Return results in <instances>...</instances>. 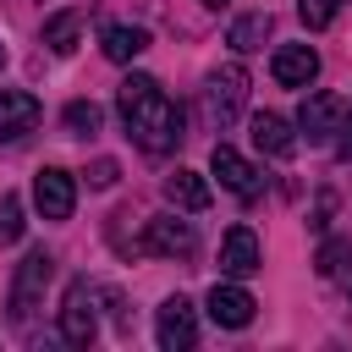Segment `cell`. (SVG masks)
<instances>
[{
  "mask_svg": "<svg viewBox=\"0 0 352 352\" xmlns=\"http://www.w3.org/2000/svg\"><path fill=\"white\" fill-rule=\"evenodd\" d=\"M116 104H121V121L132 132V143L143 154H170L182 143V104L143 72H132L121 88H116Z\"/></svg>",
  "mask_w": 352,
  "mask_h": 352,
  "instance_id": "cell-1",
  "label": "cell"
},
{
  "mask_svg": "<svg viewBox=\"0 0 352 352\" xmlns=\"http://www.w3.org/2000/svg\"><path fill=\"white\" fill-rule=\"evenodd\" d=\"M242 104H248V72L236 60L220 66V72H209V82H204V116H209V126H231L242 116Z\"/></svg>",
  "mask_w": 352,
  "mask_h": 352,
  "instance_id": "cell-2",
  "label": "cell"
},
{
  "mask_svg": "<svg viewBox=\"0 0 352 352\" xmlns=\"http://www.w3.org/2000/svg\"><path fill=\"white\" fill-rule=\"evenodd\" d=\"M50 275H55V258H50L44 248H33V253L16 264V275H11V324H28V314L44 302Z\"/></svg>",
  "mask_w": 352,
  "mask_h": 352,
  "instance_id": "cell-3",
  "label": "cell"
},
{
  "mask_svg": "<svg viewBox=\"0 0 352 352\" xmlns=\"http://www.w3.org/2000/svg\"><path fill=\"white\" fill-rule=\"evenodd\" d=\"M99 292L88 286V280H72L66 286V297H60V341L66 346H88L94 341V330H99Z\"/></svg>",
  "mask_w": 352,
  "mask_h": 352,
  "instance_id": "cell-4",
  "label": "cell"
},
{
  "mask_svg": "<svg viewBox=\"0 0 352 352\" xmlns=\"http://www.w3.org/2000/svg\"><path fill=\"white\" fill-rule=\"evenodd\" d=\"M209 170L220 176V187L226 192H236V198H258L264 192V176H258V165L253 160H242L231 143H214V154H209Z\"/></svg>",
  "mask_w": 352,
  "mask_h": 352,
  "instance_id": "cell-5",
  "label": "cell"
},
{
  "mask_svg": "<svg viewBox=\"0 0 352 352\" xmlns=\"http://www.w3.org/2000/svg\"><path fill=\"white\" fill-rule=\"evenodd\" d=\"M198 248V231L192 220H176V214H154L143 226V253H160V258H187Z\"/></svg>",
  "mask_w": 352,
  "mask_h": 352,
  "instance_id": "cell-6",
  "label": "cell"
},
{
  "mask_svg": "<svg viewBox=\"0 0 352 352\" xmlns=\"http://www.w3.org/2000/svg\"><path fill=\"white\" fill-rule=\"evenodd\" d=\"M33 204H38V214H44V220H66V214H72V204H77V182H72V170L44 165V170L33 176Z\"/></svg>",
  "mask_w": 352,
  "mask_h": 352,
  "instance_id": "cell-7",
  "label": "cell"
},
{
  "mask_svg": "<svg viewBox=\"0 0 352 352\" xmlns=\"http://www.w3.org/2000/svg\"><path fill=\"white\" fill-rule=\"evenodd\" d=\"M154 336H160L165 352H187V346L198 341V314H192V302H187V297H165V302H160Z\"/></svg>",
  "mask_w": 352,
  "mask_h": 352,
  "instance_id": "cell-8",
  "label": "cell"
},
{
  "mask_svg": "<svg viewBox=\"0 0 352 352\" xmlns=\"http://www.w3.org/2000/svg\"><path fill=\"white\" fill-rule=\"evenodd\" d=\"M341 99L336 94H308L302 99V110H297V132L308 138V143H330V132H341Z\"/></svg>",
  "mask_w": 352,
  "mask_h": 352,
  "instance_id": "cell-9",
  "label": "cell"
},
{
  "mask_svg": "<svg viewBox=\"0 0 352 352\" xmlns=\"http://www.w3.org/2000/svg\"><path fill=\"white\" fill-rule=\"evenodd\" d=\"M204 308H209V319H214L220 330H242V324H253V308H258V302H253L242 286H231V280H214Z\"/></svg>",
  "mask_w": 352,
  "mask_h": 352,
  "instance_id": "cell-10",
  "label": "cell"
},
{
  "mask_svg": "<svg viewBox=\"0 0 352 352\" xmlns=\"http://www.w3.org/2000/svg\"><path fill=\"white\" fill-rule=\"evenodd\" d=\"M44 116V104L28 88H0V143H16L22 132H33Z\"/></svg>",
  "mask_w": 352,
  "mask_h": 352,
  "instance_id": "cell-11",
  "label": "cell"
},
{
  "mask_svg": "<svg viewBox=\"0 0 352 352\" xmlns=\"http://www.w3.org/2000/svg\"><path fill=\"white\" fill-rule=\"evenodd\" d=\"M270 72H275L280 88H308L319 77V50L314 44H280L275 60H270Z\"/></svg>",
  "mask_w": 352,
  "mask_h": 352,
  "instance_id": "cell-12",
  "label": "cell"
},
{
  "mask_svg": "<svg viewBox=\"0 0 352 352\" xmlns=\"http://www.w3.org/2000/svg\"><path fill=\"white\" fill-rule=\"evenodd\" d=\"M258 236L248 231V226H231L226 231V242H220V275H231V280H248L253 270H258Z\"/></svg>",
  "mask_w": 352,
  "mask_h": 352,
  "instance_id": "cell-13",
  "label": "cell"
},
{
  "mask_svg": "<svg viewBox=\"0 0 352 352\" xmlns=\"http://www.w3.org/2000/svg\"><path fill=\"white\" fill-rule=\"evenodd\" d=\"M253 148H258V154H270V160H286V154L297 148L292 121H286V116H275V110H258V116H253Z\"/></svg>",
  "mask_w": 352,
  "mask_h": 352,
  "instance_id": "cell-14",
  "label": "cell"
},
{
  "mask_svg": "<svg viewBox=\"0 0 352 352\" xmlns=\"http://www.w3.org/2000/svg\"><path fill=\"white\" fill-rule=\"evenodd\" d=\"M165 198L176 204V209H187V214H198V209H209V182L198 176V170H170L165 176Z\"/></svg>",
  "mask_w": 352,
  "mask_h": 352,
  "instance_id": "cell-15",
  "label": "cell"
},
{
  "mask_svg": "<svg viewBox=\"0 0 352 352\" xmlns=\"http://www.w3.org/2000/svg\"><path fill=\"white\" fill-rule=\"evenodd\" d=\"M104 60H116V66H126V60H138L143 50H148V33L143 28H132V22H110L104 28Z\"/></svg>",
  "mask_w": 352,
  "mask_h": 352,
  "instance_id": "cell-16",
  "label": "cell"
},
{
  "mask_svg": "<svg viewBox=\"0 0 352 352\" xmlns=\"http://www.w3.org/2000/svg\"><path fill=\"white\" fill-rule=\"evenodd\" d=\"M270 11H248V16H236L231 22V33H226V44L236 50V55H253V50H264V38H270Z\"/></svg>",
  "mask_w": 352,
  "mask_h": 352,
  "instance_id": "cell-17",
  "label": "cell"
},
{
  "mask_svg": "<svg viewBox=\"0 0 352 352\" xmlns=\"http://www.w3.org/2000/svg\"><path fill=\"white\" fill-rule=\"evenodd\" d=\"M77 33H82V11H55V16L44 22V44H50L55 55H72V50H77Z\"/></svg>",
  "mask_w": 352,
  "mask_h": 352,
  "instance_id": "cell-18",
  "label": "cell"
},
{
  "mask_svg": "<svg viewBox=\"0 0 352 352\" xmlns=\"http://www.w3.org/2000/svg\"><path fill=\"white\" fill-rule=\"evenodd\" d=\"M60 121H66V132H72V138H88V132H99L104 110H99L94 99H72V104L60 110Z\"/></svg>",
  "mask_w": 352,
  "mask_h": 352,
  "instance_id": "cell-19",
  "label": "cell"
},
{
  "mask_svg": "<svg viewBox=\"0 0 352 352\" xmlns=\"http://www.w3.org/2000/svg\"><path fill=\"white\" fill-rule=\"evenodd\" d=\"M22 231H28V220H22V198L6 192V198H0V248L22 242Z\"/></svg>",
  "mask_w": 352,
  "mask_h": 352,
  "instance_id": "cell-20",
  "label": "cell"
},
{
  "mask_svg": "<svg viewBox=\"0 0 352 352\" xmlns=\"http://www.w3.org/2000/svg\"><path fill=\"white\" fill-rule=\"evenodd\" d=\"M336 11H341V0H297V16H302V28H330L336 22Z\"/></svg>",
  "mask_w": 352,
  "mask_h": 352,
  "instance_id": "cell-21",
  "label": "cell"
},
{
  "mask_svg": "<svg viewBox=\"0 0 352 352\" xmlns=\"http://www.w3.org/2000/svg\"><path fill=\"white\" fill-rule=\"evenodd\" d=\"M352 253V242H324L319 248V275H341V258Z\"/></svg>",
  "mask_w": 352,
  "mask_h": 352,
  "instance_id": "cell-22",
  "label": "cell"
},
{
  "mask_svg": "<svg viewBox=\"0 0 352 352\" xmlns=\"http://www.w3.org/2000/svg\"><path fill=\"white\" fill-rule=\"evenodd\" d=\"M116 176H121L116 160H94V165H88V187H116Z\"/></svg>",
  "mask_w": 352,
  "mask_h": 352,
  "instance_id": "cell-23",
  "label": "cell"
},
{
  "mask_svg": "<svg viewBox=\"0 0 352 352\" xmlns=\"http://www.w3.org/2000/svg\"><path fill=\"white\" fill-rule=\"evenodd\" d=\"M330 209H336V198H330V192H319V209H314V231H324V226H330Z\"/></svg>",
  "mask_w": 352,
  "mask_h": 352,
  "instance_id": "cell-24",
  "label": "cell"
},
{
  "mask_svg": "<svg viewBox=\"0 0 352 352\" xmlns=\"http://www.w3.org/2000/svg\"><path fill=\"white\" fill-rule=\"evenodd\" d=\"M336 148H341V160H352V110H341V143Z\"/></svg>",
  "mask_w": 352,
  "mask_h": 352,
  "instance_id": "cell-25",
  "label": "cell"
},
{
  "mask_svg": "<svg viewBox=\"0 0 352 352\" xmlns=\"http://www.w3.org/2000/svg\"><path fill=\"white\" fill-rule=\"evenodd\" d=\"M0 66H6V44H0Z\"/></svg>",
  "mask_w": 352,
  "mask_h": 352,
  "instance_id": "cell-26",
  "label": "cell"
},
{
  "mask_svg": "<svg viewBox=\"0 0 352 352\" xmlns=\"http://www.w3.org/2000/svg\"><path fill=\"white\" fill-rule=\"evenodd\" d=\"M204 6H226V0H204Z\"/></svg>",
  "mask_w": 352,
  "mask_h": 352,
  "instance_id": "cell-27",
  "label": "cell"
},
{
  "mask_svg": "<svg viewBox=\"0 0 352 352\" xmlns=\"http://www.w3.org/2000/svg\"><path fill=\"white\" fill-rule=\"evenodd\" d=\"M346 286H352V280H346Z\"/></svg>",
  "mask_w": 352,
  "mask_h": 352,
  "instance_id": "cell-28",
  "label": "cell"
}]
</instances>
